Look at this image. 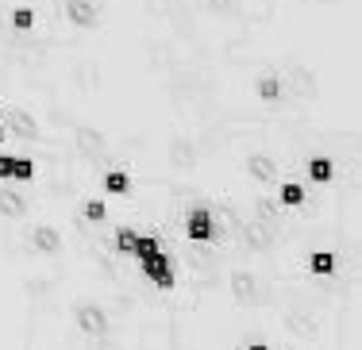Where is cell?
Wrapping results in <instances>:
<instances>
[{
  "instance_id": "cell-2",
  "label": "cell",
  "mask_w": 362,
  "mask_h": 350,
  "mask_svg": "<svg viewBox=\"0 0 362 350\" xmlns=\"http://www.w3.org/2000/svg\"><path fill=\"white\" fill-rule=\"evenodd\" d=\"M139 262H143V273L154 281V285H162V289H170V285H174V262H170L162 251L146 254V258H139Z\"/></svg>"
},
{
  "instance_id": "cell-4",
  "label": "cell",
  "mask_w": 362,
  "mask_h": 350,
  "mask_svg": "<svg viewBox=\"0 0 362 350\" xmlns=\"http://www.w3.org/2000/svg\"><path fill=\"white\" fill-rule=\"evenodd\" d=\"M308 270H313L316 277H327V273H335V254H332V251H316L313 258H308Z\"/></svg>"
},
{
  "instance_id": "cell-18",
  "label": "cell",
  "mask_w": 362,
  "mask_h": 350,
  "mask_svg": "<svg viewBox=\"0 0 362 350\" xmlns=\"http://www.w3.org/2000/svg\"><path fill=\"white\" fill-rule=\"evenodd\" d=\"M251 350H270V346H262V343H255V346H251Z\"/></svg>"
},
{
  "instance_id": "cell-13",
  "label": "cell",
  "mask_w": 362,
  "mask_h": 350,
  "mask_svg": "<svg viewBox=\"0 0 362 350\" xmlns=\"http://www.w3.org/2000/svg\"><path fill=\"white\" fill-rule=\"evenodd\" d=\"M85 216H89V219H93V224H100V219H105V216H108V208H105V200H89V204H85Z\"/></svg>"
},
{
  "instance_id": "cell-20",
  "label": "cell",
  "mask_w": 362,
  "mask_h": 350,
  "mask_svg": "<svg viewBox=\"0 0 362 350\" xmlns=\"http://www.w3.org/2000/svg\"><path fill=\"white\" fill-rule=\"evenodd\" d=\"M0 119H4V108H0Z\"/></svg>"
},
{
  "instance_id": "cell-17",
  "label": "cell",
  "mask_w": 362,
  "mask_h": 350,
  "mask_svg": "<svg viewBox=\"0 0 362 350\" xmlns=\"http://www.w3.org/2000/svg\"><path fill=\"white\" fill-rule=\"evenodd\" d=\"M39 246H42V251H54V246H58V239L50 235V231H39Z\"/></svg>"
},
{
  "instance_id": "cell-3",
  "label": "cell",
  "mask_w": 362,
  "mask_h": 350,
  "mask_svg": "<svg viewBox=\"0 0 362 350\" xmlns=\"http://www.w3.org/2000/svg\"><path fill=\"white\" fill-rule=\"evenodd\" d=\"M77 323H81V331H89V335H105L108 331V315L100 308H93V304H85V308L77 312Z\"/></svg>"
},
{
  "instance_id": "cell-5",
  "label": "cell",
  "mask_w": 362,
  "mask_h": 350,
  "mask_svg": "<svg viewBox=\"0 0 362 350\" xmlns=\"http://www.w3.org/2000/svg\"><path fill=\"white\" fill-rule=\"evenodd\" d=\"M332 174H335V166L327 158H313V162H308V177H313L316 185H327V181H332Z\"/></svg>"
},
{
  "instance_id": "cell-15",
  "label": "cell",
  "mask_w": 362,
  "mask_h": 350,
  "mask_svg": "<svg viewBox=\"0 0 362 350\" xmlns=\"http://www.w3.org/2000/svg\"><path fill=\"white\" fill-rule=\"evenodd\" d=\"M12 177H16V158L0 155V181H12Z\"/></svg>"
},
{
  "instance_id": "cell-12",
  "label": "cell",
  "mask_w": 362,
  "mask_h": 350,
  "mask_svg": "<svg viewBox=\"0 0 362 350\" xmlns=\"http://www.w3.org/2000/svg\"><path fill=\"white\" fill-rule=\"evenodd\" d=\"M16 177H20V181H31V177H35V162H31V158H16Z\"/></svg>"
},
{
  "instance_id": "cell-19",
  "label": "cell",
  "mask_w": 362,
  "mask_h": 350,
  "mask_svg": "<svg viewBox=\"0 0 362 350\" xmlns=\"http://www.w3.org/2000/svg\"><path fill=\"white\" fill-rule=\"evenodd\" d=\"M0 143H4V127H0Z\"/></svg>"
},
{
  "instance_id": "cell-1",
  "label": "cell",
  "mask_w": 362,
  "mask_h": 350,
  "mask_svg": "<svg viewBox=\"0 0 362 350\" xmlns=\"http://www.w3.org/2000/svg\"><path fill=\"white\" fill-rule=\"evenodd\" d=\"M185 235L193 243H212L216 239V224H212V212L209 208H193L185 216Z\"/></svg>"
},
{
  "instance_id": "cell-16",
  "label": "cell",
  "mask_w": 362,
  "mask_h": 350,
  "mask_svg": "<svg viewBox=\"0 0 362 350\" xmlns=\"http://www.w3.org/2000/svg\"><path fill=\"white\" fill-rule=\"evenodd\" d=\"M70 16H74L77 23H81V20L89 23V16H93V12H89V8H85V4H77V0H74V4H70Z\"/></svg>"
},
{
  "instance_id": "cell-9",
  "label": "cell",
  "mask_w": 362,
  "mask_h": 350,
  "mask_svg": "<svg viewBox=\"0 0 362 350\" xmlns=\"http://www.w3.org/2000/svg\"><path fill=\"white\" fill-rule=\"evenodd\" d=\"M135 239H139V235H135L132 227H119V231H116V246H119L124 254H132V251H135Z\"/></svg>"
},
{
  "instance_id": "cell-6",
  "label": "cell",
  "mask_w": 362,
  "mask_h": 350,
  "mask_svg": "<svg viewBox=\"0 0 362 350\" xmlns=\"http://www.w3.org/2000/svg\"><path fill=\"white\" fill-rule=\"evenodd\" d=\"M105 189H108L112 196H119V193H127V189H132V177H127V174H119V169H112V174H105Z\"/></svg>"
},
{
  "instance_id": "cell-11",
  "label": "cell",
  "mask_w": 362,
  "mask_h": 350,
  "mask_svg": "<svg viewBox=\"0 0 362 350\" xmlns=\"http://www.w3.org/2000/svg\"><path fill=\"white\" fill-rule=\"evenodd\" d=\"M278 92H281V85L274 81V78L258 81V97H262V100H278Z\"/></svg>"
},
{
  "instance_id": "cell-8",
  "label": "cell",
  "mask_w": 362,
  "mask_h": 350,
  "mask_svg": "<svg viewBox=\"0 0 362 350\" xmlns=\"http://www.w3.org/2000/svg\"><path fill=\"white\" fill-rule=\"evenodd\" d=\"M12 23H16L20 31H31V28H35V12H31V8H16V12H12Z\"/></svg>"
},
{
  "instance_id": "cell-7",
  "label": "cell",
  "mask_w": 362,
  "mask_h": 350,
  "mask_svg": "<svg viewBox=\"0 0 362 350\" xmlns=\"http://www.w3.org/2000/svg\"><path fill=\"white\" fill-rule=\"evenodd\" d=\"M281 204H289V208L305 204V189H300L297 181H286V185H281Z\"/></svg>"
},
{
  "instance_id": "cell-14",
  "label": "cell",
  "mask_w": 362,
  "mask_h": 350,
  "mask_svg": "<svg viewBox=\"0 0 362 350\" xmlns=\"http://www.w3.org/2000/svg\"><path fill=\"white\" fill-rule=\"evenodd\" d=\"M235 293H239V301H255V281L251 277H235Z\"/></svg>"
},
{
  "instance_id": "cell-10",
  "label": "cell",
  "mask_w": 362,
  "mask_h": 350,
  "mask_svg": "<svg viewBox=\"0 0 362 350\" xmlns=\"http://www.w3.org/2000/svg\"><path fill=\"white\" fill-rule=\"evenodd\" d=\"M154 251H158V239H154V235H139V239H135V251L132 254L146 258V254H154Z\"/></svg>"
}]
</instances>
